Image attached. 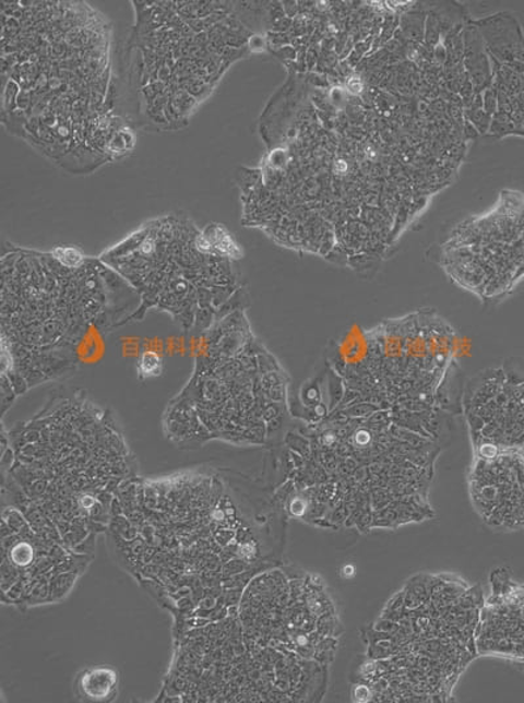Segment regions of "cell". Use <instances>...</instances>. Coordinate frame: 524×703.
Here are the masks:
<instances>
[{
  "mask_svg": "<svg viewBox=\"0 0 524 703\" xmlns=\"http://www.w3.org/2000/svg\"><path fill=\"white\" fill-rule=\"evenodd\" d=\"M323 419L284 434L273 498L287 517L359 533L434 517L430 490L454 413L382 408L325 390Z\"/></svg>",
  "mask_w": 524,
  "mask_h": 703,
  "instance_id": "1",
  "label": "cell"
},
{
  "mask_svg": "<svg viewBox=\"0 0 524 703\" xmlns=\"http://www.w3.org/2000/svg\"><path fill=\"white\" fill-rule=\"evenodd\" d=\"M140 298L123 278L75 247L12 249L2 259V414L20 395L81 366L92 332L133 322Z\"/></svg>",
  "mask_w": 524,
  "mask_h": 703,
  "instance_id": "2",
  "label": "cell"
},
{
  "mask_svg": "<svg viewBox=\"0 0 524 703\" xmlns=\"http://www.w3.org/2000/svg\"><path fill=\"white\" fill-rule=\"evenodd\" d=\"M13 461L3 495L36 505L59 535L74 524L105 531L118 488L136 464L114 414L84 392L57 393L32 419L3 427Z\"/></svg>",
  "mask_w": 524,
  "mask_h": 703,
  "instance_id": "3",
  "label": "cell"
},
{
  "mask_svg": "<svg viewBox=\"0 0 524 703\" xmlns=\"http://www.w3.org/2000/svg\"><path fill=\"white\" fill-rule=\"evenodd\" d=\"M484 603L480 585L461 577L422 572L410 577L360 630L366 653L350 674L353 701H451L478 657Z\"/></svg>",
  "mask_w": 524,
  "mask_h": 703,
  "instance_id": "4",
  "label": "cell"
},
{
  "mask_svg": "<svg viewBox=\"0 0 524 703\" xmlns=\"http://www.w3.org/2000/svg\"><path fill=\"white\" fill-rule=\"evenodd\" d=\"M205 335L192 374L164 412V433L182 449L277 445L290 416V376L254 335L246 309Z\"/></svg>",
  "mask_w": 524,
  "mask_h": 703,
  "instance_id": "5",
  "label": "cell"
},
{
  "mask_svg": "<svg viewBox=\"0 0 524 703\" xmlns=\"http://www.w3.org/2000/svg\"><path fill=\"white\" fill-rule=\"evenodd\" d=\"M463 337L434 309L345 332L325 356L327 386L382 408L445 409L452 401Z\"/></svg>",
  "mask_w": 524,
  "mask_h": 703,
  "instance_id": "6",
  "label": "cell"
},
{
  "mask_svg": "<svg viewBox=\"0 0 524 703\" xmlns=\"http://www.w3.org/2000/svg\"><path fill=\"white\" fill-rule=\"evenodd\" d=\"M100 259L140 298L133 322L162 311L186 334L202 335L247 309L248 291L235 260L216 251L205 231L180 214L148 221Z\"/></svg>",
  "mask_w": 524,
  "mask_h": 703,
  "instance_id": "7",
  "label": "cell"
},
{
  "mask_svg": "<svg viewBox=\"0 0 524 703\" xmlns=\"http://www.w3.org/2000/svg\"><path fill=\"white\" fill-rule=\"evenodd\" d=\"M251 640L331 666L343 635L336 604L318 575L275 569L254 592L248 610Z\"/></svg>",
  "mask_w": 524,
  "mask_h": 703,
  "instance_id": "8",
  "label": "cell"
},
{
  "mask_svg": "<svg viewBox=\"0 0 524 703\" xmlns=\"http://www.w3.org/2000/svg\"><path fill=\"white\" fill-rule=\"evenodd\" d=\"M452 283L483 303L502 302L524 279V198L508 194L493 210L457 225L442 246Z\"/></svg>",
  "mask_w": 524,
  "mask_h": 703,
  "instance_id": "9",
  "label": "cell"
},
{
  "mask_svg": "<svg viewBox=\"0 0 524 703\" xmlns=\"http://www.w3.org/2000/svg\"><path fill=\"white\" fill-rule=\"evenodd\" d=\"M461 413L472 448L524 446V373L485 368L464 383Z\"/></svg>",
  "mask_w": 524,
  "mask_h": 703,
  "instance_id": "10",
  "label": "cell"
},
{
  "mask_svg": "<svg viewBox=\"0 0 524 703\" xmlns=\"http://www.w3.org/2000/svg\"><path fill=\"white\" fill-rule=\"evenodd\" d=\"M475 512L496 531L524 527L523 448L474 449L467 475Z\"/></svg>",
  "mask_w": 524,
  "mask_h": 703,
  "instance_id": "11",
  "label": "cell"
},
{
  "mask_svg": "<svg viewBox=\"0 0 524 703\" xmlns=\"http://www.w3.org/2000/svg\"><path fill=\"white\" fill-rule=\"evenodd\" d=\"M490 587L476 631L477 655L500 657L524 670V585L507 569H497Z\"/></svg>",
  "mask_w": 524,
  "mask_h": 703,
  "instance_id": "12",
  "label": "cell"
},
{
  "mask_svg": "<svg viewBox=\"0 0 524 703\" xmlns=\"http://www.w3.org/2000/svg\"><path fill=\"white\" fill-rule=\"evenodd\" d=\"M121 675L110 666H92L75 676L76 699L87 702H111L120 693Z\"/></svg>",
  "mask_w": 524,
  "mask_h": 703,
  "instance_id": "13",
  "label": "cell"
},
{
  "mask_svg": "<svg viewBox=\"0 0 524 703\" xmlns=\"http://www.w3.org/2000/svg\"><path fill=\"white\" fill-rule=\"evenodd\" d=\"M164 364L162 356L153 350H144L136 361L138 380L148 381L157 379L163 373Z\"/></svg>",
  "mask_w": 524,
  "mask_h": 703,
  "instance_id": "14",
  "label": "cell"
}]
</instances>
